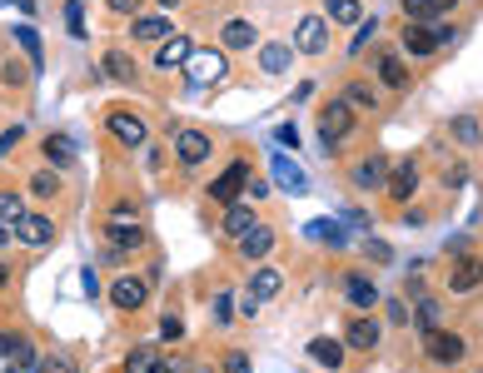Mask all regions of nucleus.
I'll return each mask as SVG.
<instances>
[{
    "label": "nucleus",
    "mask_w": 483,
    "mask_h": 373,
    "mask_svg": "<svg viewBox=\"0 0 483 373\" xmlns=\"http://www.w3.org/2000/svg\"><path fill=\"white\" fill-rule=\"evenodd\" d=\"M359 129V110L349 105V100H324L319 105V149H339L344 139Z\"/></svg>",
    "instance_id": "f257e3e1"
},
{
    "label": "nucleus",
    "mask_w": 483,
    "mask_h": 373,
    "mask_svg": "<svg viewBox=\"0 0 483 373\" xmlns=\"http://www.w3.org/2000/svg\"><path fill=\"white\" fill-rule=\"evenodd\" d=\"M184 75H190V85H219L229 75V60L225 50H215V45H200V50H190V60H184Z\"/></svg>",
    "instance_id": "f03ea898"
},
{
    "label": "nucleus",
    "mask_w": 483,
    "mask_h": 373,
    "mask_svg": "<svg viewBox=\"0 0 483 373\" xmlns=\"http://www.w3.org/2000/svg\"><path fill=\"white\" fill-rule=\"evenodd\" d=\"M424 359L439 363V369H459V363L469 359V343H463V333H449V329L424 333Z\"/></svg>",
    "instance_id": "7ed1b4c3"
},
{
    "label": "nucleus",
    "mask_w": 483,
    "mask_h": 373,
    "mask_svg": "<svg viewBox=\"0 0 483 373\" xmlns=\"http://www.w3.org/2000/svg\"><path fill=\"white\" fill-rule=\"evenodd\" d=\"M145 298H150V284H145L140 274H115L110 279V304H115L120 314H140Z\"/></svg>",
    "instance_id": "20e7f679"
},
{
    "label": "nucleus",
    "mask_w": 483,
    "mask_h": 373,
    "mask_svg": "<svg viewBox=\"0 0 483 373\" xmlns=\"http://www.w3.org/2000/svg\"><path fill=\"white\" fill-rule=\"evenodd\" d=\"M105 129H110V139H120L125 149H140L145 139H150V125H145L135 110H110V115H105Z\"/></svg>",
    "instance_id": "39448f33"
},
{
    "label": "nucleus",
    "mask_w": 483,
    "mask_h": 373,
    "mask_svg": "<svg viewBox=\"0 0 483 373\" xmlns=\"http://www.w3.org/2000/svg\"><path fill=\"white\" fill-rule=\"evenodd\" d=\"M210 155H215V139L204 135V129H180V135H174V160H180V170H200Z\"/></svg>",
    "instance_id": "423d86ee"
},
{
    "label": "nucleus",
    "mask_w": 483,
    "mask_h": 373,
    "mask_svg": "<svg viewBox=\"0 0 483 373\" xmlns=\"http://www.w3.org/2000/svg\"><path fill=\"white\" fill-rule=\"evenodd\" d=\"M449 294H459V298H469V294H479L483 289V259L479 254H463V259H453V269H449Z\"/></svg>",
    "instance_id": "0eeeda50"
},
{
    "label": "nucleus",
    "mask_w": 483,
    "mask_h": 373,
    "mask_svg": "<svg viewBox=\"0 0 483 373\" xmlns=\"http://www.w3.org/2000/svg\"><path fill=\"white\" fill-rule=\"evenodd\" d=\"M398 40H404V55H414V60H424V55H434L443 40H449V31H434V25H419V21H404V31H398Z\"/></svg>",
    "instance_id": "6e6552de"
},
{
    "label": "nucleus",
    "mask_w": 483,
    "mask_h": 373,
    "mask_svg": "<svg viewBox=\"0 0 483 373\" xmlns=\"http://www.w3.org/2000/svg\"><path fill=\"white\" fill-rule=\"evenodd\" d=\"M329 50V21L324 15H304L294 25V55H324Z\"/></svg>",
    "instance_id": "1a4fd4ad"
},
{
    "label": "nucleus",
    "mask_w": 483,
    "mask_h": 373,
    "mask_svg": "<svg viewBox=\"0 0 483 373\" xmlns=\"http://www.w3.org/2000/svg\"><path fill=\"white\" fill-rule=\"evenodd\" d=\"M349 184L364 190V194H379L389 184V155H369V160L349 164Z\"/></svg>",
    "instance_id": "9d476101"
},
{
    "label": "nucleus",
    "mask_w": 483,
    "mask_h": 373,
    "mask_svg": "<svg viewBox=\"0 0 483 373\" xmlns=\"http://www.w3.org/2000/svg\"><path fill=\"white\" fill-rule=\"evenodd\" d=\"M239 244V259H249V264H259V259H269L274 249H280V229L274 224H255L245 239H235Z\"/></svg>",
    "instance_id": "9b49d317"
},
{
    "label": "nucleus",
    "mask_w": 483,
    "mask_h": 373,
    "mask_svg": "<svg viewBox=\"0 0 483 373\" xmlns=\"http://www.w3.org/2000/svg\"><path fill=\"white\" fill-rule=\"evenodd\" d=\"M174 35V21L165 11H150V15H130V40H145V45H160Z\"/></svg>",
    "instance_id": "f8f14e48"
},
{
    "label": "nucleus",
    "mask_w": 483,
    "mask_h": 373,
    "mask_svg": "<svg viewBox=\"0 0 483 373\" xmlns=\"http://www.w3.org/2000/svg\"><path fill=\"white\" fill-rule=\"evenodd\" d=\"M40 160L50 164V170H76V164H80V145L70 135H45L40 139Z\"/></svg>",
    "instance_id": "ddd939ff"
},
{
    "label": "nucleus",
    "mask_w": 483,
    "mask_h": 373,
    "mask_svg": "<svg viewBox=\"0 0 483 373\" xmlns=\"http://www.w3.org/2000/svg\"><path fill=\"white\" fill-rule=\"evenodd\" d=\"M55 219H45V214H25L21 224H15V239H21L25 249H45V244H55Z\"/></svg>",
    "instance_id": "4468645a"
},
{
    "label": "nucleus",
    "mask_w": 483,
    "mask_h": 373,
    "mask_svg": "<svg viewBox=\"0 0 483 373\" xmlns=\"http://www.w3.org/2000/svg\"><path fill=\"white\" fill-rule=\"evenodd\" d=\"M110 235V249H120V254H135V249L150 244V229H145V219H130V224H105Z\"/></svg>",
    "instance_id": "2eb2a0df"
},
{
    "label": "nucleus",
    "mask_w": 483,
    "mask_h": 373,
    "mask_svg": "<svg viewBox=\"0 0 483 373\" xmlns=\"http://www.w3.org/2000/svg\"><path fill=\"white\" fill-rule=\"evenodd\" d=\"M384 190H389V200H394V204L414 200V194H419V160H398V170L389 174Z\"/></svg>",
    "instance_id": "dca6fc26"
},
{
    "label": "nucleus",
    "mask_w": 483,
    "mask_h": 373,
    "mask_svg": "<svg viewBox=\"0 0 483 373\" xmlns=\"http://www.w3.org/2000/svg\"><path fill=\"white\" fill-rule=\"evenodd\" d=\"M245 184H249V160H235L215 184H210V200H215V204H235V194L245 190Z\"/></svg>",
    "instance_id": "f3484780"
},
{
    "label": "nucleus",
    "mask_w": 483,
    "mask_h": 373,
    "mask_svg": "<svg viewBox=\"0 0 483 373\" xmlns=\"http://www.w3.org/2000/svg\"><path fill=\"white\" fill-rule=\"evenodd\" d=\"M269 174H274V184H280L284 194H309V174H304L290 155H274V160H269Z\"/></svg>",
    "instance_id": "a211bd4d"
},
{
    "label": "nucleus",
    "mask_w": 483,
    "mask_h": 373,
    "mask_svg": "<svg viewBox=\"0 0 483 373\" xmlns=\"http://www.w3.org/2000/svg\"><path fill=\"white\" fill-rule=\"evenodd\" d=\"M100 75L115 80V85H140V65L130 60L125 50H105V55H100Z\"/></svg>",
    "instance_id": "6ab92c4d"
},
{
    "label": "nucleus",
    "mask_w": 483,
    "mask_h": 373,
    "mask_svg": "<svg viewBox=\"0 0 483 373\" xmlns=\"http://www.w3.org/2000/svg\"><path fill=\"white\" fill-rule=\"evenodd\" d=\"M190 50H194V40H190V35H180V31H174L170 40H160V45H155V70H180V65L190 60Z\"/></svg>",
    "instance_id": "aec40b11"
},
{
    "label": "nucleus",
    "mask_w": 483,
    "mask_h": 373,
    "mask_svg": "<svg viewBox=\"0 0 483 373\" xmlns=\"http://www.w3.org/2000/svg\"><path fill=\"white\" fill-rule=\"evenodd\" d=\"M249 294L259 298V304H269V298H280L284 294V269H274V264H259L255 274H249Z\"/></svg>",
    "instance_id": "412c9836"
},
{
    "label": "nucleus",
    "mask_w": 483,
    "mask_h": 373,
    "mask_svg": "<svg viewBox=\"0 0 483 373\" xmlns=\"http://www.w3.org/2000/svg\"><path fill=\"white\" fill-rule=\"evenodd\" d=\"M379 343V324L369 319L364 309H359V319H349L344 324V349H359V353H369Z\"/></svg>",
    "instance_id": "4be33fe9"
},
{
    "label": "nucleus",
    "mask_w": 483,
    "mask_h": 373,
    "mask_svg": "<svg viewBox=\"0 0 483 373\" xmlns=\"http://www.w3.org/2000/svg\"><path fill=\"white\" fill-rule=\"evenodd\" d=\"M219 45H225V50H255L259 45V31H255V21H225L219 25Z\"/></svg>",
    "instance_id": "5701e85b"
},
{
    "label": "nucleus",
    "mask_w": 483,
    "mask_h": 373,
    "mask_svg": "<svg viewBox=\"0 0 483 373\" xmlns=\"http://www.w3.org/2000/svg\"><path fill=\"white\" fill-rule=\"evenodd\" d=\"M374 70H379V80H384L389 90H408V85H414V75H408V65L398 60L394 50H384V55H379V60H374Z\"/></svg>",
    "instance_id": "b1692460"
},
{
    "label": "nucleus",
    "mask_w": 483,
    "mask_h": 373,
    "mask_svg": "<svg viewBox=\"0 0 483 373\" xmlns=\"http://www.w3.org/2000/svg\"><path fill=\"white\" fill-rule=\"evenodd\" d=\"M344 298L354 304V309H374L379 304V289L369 274H344Z\"/></svg>",
    "instance_id": "393cba45"
},
{
    "label": "nucleus",
    "mask_w": 483,
    "mask_h": 373,
    "mask_svg": "<svg viewBox=\"0 0 483 373\" xmlns=\"http://www.w3.org/2000/svg\"><path fill=\"white\" fill-rule=\"evenodd\" d=\"M255 209H249V204H225V239H245L249 235V229H255Z\"/></svg>",
    "instance_id": "a878e982"
},
{
    "label": "nucleus",
    "mask_w": 483,
    "mask_h": 373,
    "mask_svg": "<svg viewBox=\"0 0 483 373\" xmlns=\"http://www.w3.org/2000/svg\"><path fill=\"white\" fill-rule=\"evenodd\" d=\"M290 60H294V45H284V40H269L264 50H259V70L264 75H284Z\"/></svg>",
    "instance_id": "bb28decb"
},
{
    "label": "nucleus",
    "mask_w": 483,
    "mask_h": 373,
    "mask_svg": "<svg viewBox=\"0 0 483 373\" xmlns=\"http://www.w3.org/2000/svg\"><path fill=\"white\" fill-rule=\"evenodd\" d=\"M309 359L319 363V369L339 373V369H344V339H314V343H309Z\"/></svg>",
    "instance_id": "cd10ccee"
},
{
    "label": "nucleus",
    "mask_w": 483,
    "mask_h": 373,
    "mask_svg": "<svg viewBox=\"0 0 483 373\" xmlns=\"http://www.w3.org/2000/svg\"><path fill=\"white\" fill-rule=\"evenodd\" d=\"M25 190H31V200H60V194H65L60 170H35L31 180H25Z\"/></svg>",
    "instance_id": "c85d7f7f"
},
{
    "label": "nucleus",
    "mask_w": 483,
    "mask_h": 373,
    "mask_svg": "<svg viewBox=\"0 0 483 373\" xmlns=\"http://www.w3.org/2000/svg\"><path fill=\"white\" fill-rule=\"evenodd\" d=\"M324 21L359 25V21H364V0H324Z\"/></svg>",
    "instance_id": "c756f323"
},
{
    "label": "nucleus",
    "mask_w": 483,
    "mask_h": 373,
    "mask_svg": "<svg viewBox=\"0 0 483 373\" xmlns=\"http://www.w3.org/2000/svg\"><path fill=\"white\" fill-rule=\"evenodd\" d=\"M449 135L459 139L463 149H479V145H483V125H479L473 115H459V120H449Z\"/></svg>",
    "instance_id": "7c9ffc66"
},
{
    "label": "nucleus",
    "mask_w": 483,
    "mask_h": 373,
    "mask_svg": "<svg viewBox=\"0 0 483 373\" xmlns=\"http://www.w3.org/2000/svg\"><path fill=\"white\" fill-rule=\"evenodd\" d=\"M0 353H11L21 369H31V363H35V343L21 339V333H0Z\"/></svg>",
    "instance_id": "2f4dec72"
},
{
    "label": "nucleus",
    "mask_w": 483,
    "mask_h": 373,
    "mask_svg": "<svg viewBox=\"0 0 483 373\" xmlns=\"http://www.w3.org/2000/svg\"><path fill=\"white\" fill-rule=\"evenodd\" d=\"M304 235L319 239V244H329V249H344V244H349V235H344V229H339L334 219H314L309 229H304Z\"/></svg>",
    "instance_id": "473e14b6"
},
{
    "label": "nucleus",
    "mask_w": 483,
    "mask_h": 373,
    "mask_svg": "<svg viewBox=\"0 0 483 373\" xmlns=\"http://www.w3.org/2000/svg\"><path fill=\"white\" fill-rule=\"evenodd\" d=\"M414 324H419L424 333H439V329H443V309H439V298H419V309H414Z\"/></svg>",
    "instance_id": "72a5a7b5"
},
{
    "label": "nucleus",
    "mask_w": 483,
    "mask_h": 373,
    "mask_svg": "<svg viewBox=\"0 0 483 373\" xmlns=\"http://www.w3.org/2000/svg\"><path fill=\"white\" fill-rule=\"evenodd\" d=\"M404 21L434 25V21H439V0H404Z\"/></svg>",
    "instance_id": "f704fd0d"
},
{
    "label": "nucleus",
    "mask_w": 483,
    "mask_h": 373,
    "mask_svg": "<svg viewBox=\"0 0 483 373\" xmlns=\"http://www.w3.org/2000/svg\"><path fill=\"white\" fill-rule=\"evenodd\" d=\"M160 363H155V349L150 343H140V349H130V359H125V373H155Z\"/></svg>",
    "instance_id": "c9c22d12"
},
{
    "label": "nucleus",
    "mask_w": 483,
    "mask_h": 373,
    "mask_svg": "<svg viewBox=\"0 0 483 373\" xmlns=\"http://www.w3.org/2000/svg\"><path fill=\"white\" fill-rule=\"evenodd\" d=\"M21 219H25V200L21 194H0V224H11L15 229Z\"/></svg>",
    "instance_id": "e433bc0d"
},
{
    "label": "nucleus",
    "mask_w": 483,
    "mask_h": 373,
    "mask_svg": "<svg viewBox=\"0 0 483 373\" xmlns=\"http://www.w3.org/2000/svg\"><path fill=\"white\" fill-rule=\"evenodd\" d=\"M384 319L394 324V329H408V324H414V309H408L404 298H384Z\"/></svg>",
    "instance_id": "4c0bfd02"
},
{
    "label": "nucleus",
    "mask_w": 483,
    "mask_h": 373,
    "mask_svg": "<svg viewBox=\"0 0 483 373\" xmlns=\"http://www.w3.org/2000/svg\"><path fill=\"white\" fill-rule=\"evenodd\" d=\"M344 100H349L354 110H374V105H379V95H374L369 85H359V80H349V90H344Z\"/></svg>",
    "instance_id": "58836bf2"
},
{
    "label": "nucleus",
    "mask_w": 483,
    "mask_h": 373,
    "mask_svg": "<svg viewBox=\"0 0 483 373\" xmlns=\"http://www.w3.org/2000/svg\"><path fill=\"white\" fill-rule=\"evenodd\" d=\"M15 40H21V50L31 55V60H45V50H40V35H35L31 25H21V31H15Z\"/></svg>",
    "instance_id": "ea45409f"
},
{
    "label": "nucleus",
    "mask_w": 483,
    "mask_h": 373,
    "mask_svg": "<svg viewBox=\"0 0 483 373\" xmlns=\"http://www.w3.org/2000/svg\"><path fill=\"white\" fill-rule=\"evenodd\" d=\"M65 31L76 35V40L85 35V11H80V0H70V5H65Z\"/></svg>",
    "instance_id": "a19ab883"
},
{
    "label": "nucleus",
    "mask_w": 483,
    "mask_h": 373,
    "mask_svg": "<svg viewBox=\"0 0 483 373\" xmlns=\"http://www.w3.org/2000/svg\"><path fill=\"white\" fill-rule=\"evenodd\" d=\"M0 75H5V90H25V65L21 60H5Z\"/></svg>",
    "instance_id": "79ce46f5"
},
{
    "label": "nucleus",
    "mask_w": 483,
    "mask_h": 373,
    "mask_svg": "<svg viewBox=\"0 0 483 373\" xmlns=\"http://www.w3.org/2000/svg\"><path fill=\"white\" fill-rule=\"evenodd\" d=\"M130 219H140V209L130 200H120V204H110V214H105V224H130Z\"/></svg>",
    "instance_id": "37998d69"
},
{
    "label": "nucleus",
    "mask_w": 483,
    "mask_h": 373,
    "mask_svg": "<svg viewBox=\"0 0 483 373\" xmlns=\"http://www.w3.org/2000/svg\"><path fill=\"white\" fill-rule=\"evenodd\" d=\"M443 184H449V190H463V184H469V164H463V160H449V170H443Z\"/></svg>",
    "instance_id": "c03bdc74"
},
{
    "label": "nucleus",
    "mask_w": 483,
    "mask_h": 373,
    "mask_svg": "<svg viewBox=\"0 0 483 373\" xmlns=\"http://www.w3.org/2000/svg\"><path fill=\"white\" fill-rule=\"evenodd\" d=\"M215 324H219V329H229V324H235V298H229V294L215 298Z\"/></svg>",
    "instance_id": "a18cd8bd"
},
{
    "label": "nucleus",
    "mask_w": 483,
    "mask_h": 373,
    "mask_svg": "<svg viewBox=\"0 0 483 373\" xmlns=\"http://www.w3.org/2000/svg\"><path fill=\"white\" fill-rule=\"evenodd\" d=\"M369 35H374V21H359V35H354V40H349V60H359V55H364Z\"/></svg>",
    "instance_id": "49530a36"
},
{
    "label": "nucleus",
    "mask_w": 483,
    "mask_h": 373,
    "mask_svg": "<svg viewBox=\"0 0 483 373\" xmlns=\"http://www.w3.org/2000/svg\"><path fill=\"white\" fill-rule=\"evenodd\" d=\"M359 249H364V254L374 259V264H389V259H394V249L379 244V239H359Z\"/></svg>",
    "instance_id": "de8ad7c7"
},
{
    "label": "nucleus",
    "mask_w": 483,
    "mask_h": 373,
    "mask_svg": "<svg viewBox=\"0 0 483 373\" xmlns=\"http://www.w3.org/2000/svg\"><path fill=\"white\" fill-rule=\"evenodd\" d=\"M21 135H25L21 125H11V129H5V135H0V160H5V155H11L15 145H21Z\"/></svg>",
    "instance_id": "09e8293b"
},
{
    "label": "nucleus",
    "mask_w": 483,
    "mask_h": 373,
    "mask_svg": "<svg viewBox=\"0 0 483 373\" xmlns=\"http://www.w3.org/2000/svg\"><path fill=\"white\" fill-rule=\"evenodd\" d=\"M180 333H184V324H180V319H174V314H170V319L160 324V339H165V343H174V339H180Z\"/></svg>",
    "instance_id": "8fccbe9b"
},
{
    "label": "nucleus",
    "mask_w": 483,
    "mask_h": 373,
    "mask_svg": "<svg viewBox=\"0 0 483 373\" xmlns=\"http://www.w3.org/2000/svg\"><path fill=\"white\" fill-rule=\"evenodd\" d=\"M255 314H259V298L245 289V294H239V319H255Z\"/></svg>",
    "instance_id": "3c124183"
},
{
    "label": "nucleus",
    "mask_w": 483,
    "mask_h": 373,
    "mask_svg": "<svg viewBox=\"0 0 483 373\" xmlns=\"http://www.w3.org/2000/svg\"><path fill=\"white\" fill-rule=\"evenodd\" d=\"M115 15H140V0H105Z\"/></svg>",
    "instance_id": "603ef678"
},
{
    "label": "nucleus",
    "mask_w": 483,
    "mask_h": 373,
    "mask_svg": "<svg viewBox=\"0 0 483 373\" xmlns=\"http://www.w3.org/2000/svg\"><path fill=\"white\" fill-rule=\"evenodd\" d=\"M45 373H76V363H70V359H50V369H45Z\"/></svg>",
    "instance_id": "864d4df0"
},
{
    "label": "nucleus",
    "mask_w": 483,
    "mask_h": 373,
    "mask_svg": "<svg viewBox=\"0 0 483 373\" xmlns=\"http://www.w3.org/2000/svg\"><path fill=\"white\" fill-rule=\"evenodd\" d=\"M180 5H184V0H155V11H165V15H170V11H180Z\"/></svg>",
    "instance_id": "5fc2aeb1"
},
{
    "label": "nucleus",
    "mask_w": 483,
    "mask_h": 373,
    "mask_svg": "<svg viewBox=\"0 0 483 373\" xmlns=\"http://www.w3.org/2000/svg\"><path fill=\"white\" fill-rule=\"evenodd\" d=\"M11 239H15V229H11V224H0V249L11 244Z\"/></svg>",
    "instance_id": "6e6d98bb"
},
{
    "label": "nucleus",
    "mask_w": 483,
    "mask_h": 373,
    "mask_svg": "<svg viewBox=\"0 0 483 373\" xmlns=\"http://www.w3.org/2000/svg\"><path fill=\"white\" fill-rule=\"evenodd\" d=\"M0 289H11V264H0Z\"/></svg>",
    "instance_id": "4d7b16f0"
},
{
    "label": "nucleus",
    "mask_w": 483,
    "mask_h": 373,
    "mask_svg": "<svg viewBox=\"0 0 483 373\" xmlns=\"http://www.w3.org/2000/svg\"><path fill=\"white\" fill-rule=\"evenodd\" d=\"M15 5H21L25 15H35V0H15Z\"/></svg>",
    "instance_id": "13d9d810"
},
{
    "label": "nucleus",
    "mask_w": 483,
    "mask_h": 373,
    "mask_svg": "<svg viewBox=\"0 0 483 373\" xmlns=\"http://www.w3.org/2000/svg\"><path fill=\"white\" fill-rule=\"evenodd\" d=\"M453 5H459V0H439V15H443V11H453Z\"/></svg>",
    "instance_id": "bf43d9fd"
}]
</instances>
